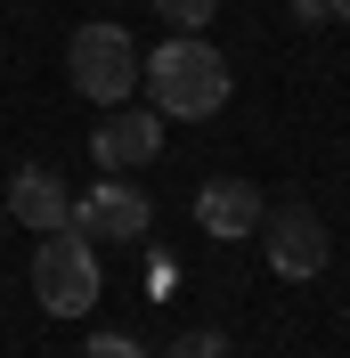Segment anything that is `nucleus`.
Segmentation results:
<instances>
[{"label":"nucleus","instance_id":"10","mask_svg":"<svg viewBox=\"0 0 350 358\" xmlns=\"http://www.w3.org/2000/svg\"><path fill=\"white\" fill-rule=\"evenodd\" d=\"M172 358H237V350H228V334H179Z\"/></svg>","mask_w":350,"mask_h":358},{"label":"nucleus","instance_id":"1","mask_svg":"<svg viewBox=\"0 0 350 358\" xmlns=\"http://www.w3.org/2000/svg\"><path fill=\"white\" fill-rule=\"evenodd\" d=\"M139 82L155 90V114H172V122H204V114L228 106V57H220L204 33H172V41H155V57H147Z\"/></svg>","mask_w":350,"mask_h":358},{"label":"nucleus","instance_id":"12","mask_svg":"<svg viewBox=\"0 0 350 358\" xmlns=\"http://www.w3.org/2000/svg\"><path fill=\"white\" fill-rule=\"evenodd\" d=\"M293 24H334V0H293Z\"/></svg>","mask_w":350,"mask_h":358},{"label":"nucleus","instance_id":"2","mask_svg":"<svg viewBox=\"0 0 350 358\" xmlns=\"http://www.w3.org/2000/svg\"><path fill=\"white\" fill-rule=\"evenodd\" d=\"M106 293V277H98V245H90L82 228H49L41 252H33V301H41L49 317H90V301Z\"/></svg>","mask_w":350,"mask_h":358},{"label":"nucleus","instance_id":"8","mask_svg":"<svg viewBox=\"0 0 350 358\" xmlns=\"http://www.w3.org/2000/svg\"><path fill=\"white\" fill-rule=\"evenodd\" d=\"M261 187L253 179H204L196 187V220H204V236H253L261 228Z\"/></svg>","mask_w":350,"mask_h":358},{"label":"nucleus","instance_id":"7","mask_svg":"<svg viewBox=\"0 0 350 358\" xmlns=\"http://www.w3.org/2000/svg\"><path fill=\"white\" fill-rule=\"evenodd\" d=\"M0 203H8V220H24V228H66L74 220V196H66V179L49 171V163H24L8 187H0Z\"/></svg>","mask_w":350,"mask_h":358},{"label":"nucleus","instance_id":"5","mask_svg":"<svg viewBox=\"0 0 350 358\" xmlns=\"http://www.w3.org/2000/svg\"><path fill=\"white\" fill-rule=\"evenodd\" d=\"M147 212L155 203L139 196L131 179H98L90 196H74V228H82L90 245H139L147 236Z\"/></svg>","mask_w":350,"mask_h":358},{"label":"nucleus","instance_id":"11","mask_svg":"<svg viewBox=\"0 0 350 358\" xmlns=\"http://www.w3.org/2000/svg\"><path fill=\"white\" fill-rule=\"evenodd\" d=\"M82 358H147V350H139L131 334H90V342H82Z\"/></svg>","mask_w":350,"mask_h":358},{"label":"nucleus","instance_id":"3","mask_svg":"<svg viewBox=\"0 0 350 358\" xmlns=\"http://www.w3.org/2000/svg\"><path fill=\"white\" fill-rule=\"evenodd\" d=\"M66 73H74V90L90 106H122L139 90V73H147V57H139V41L122 24H82L74 49H66Z\"/></svg>","mask_w":350,"mask_h":358},{"label":"nucleus","instance_id":"14","mask_svg":"<svg viewBox=\"0 0 350 358\" xmlns=\"http://www.w3.org/2000/svg\"><path fill=\"white\" fill-rule=\"evenodd\" d=\"M0 228H8V203H0Z\"/></svg>","mask_w":350,"mask_h":358},{"label":"nucleus","instance_id":"6","mask_svg":"<svg viewBox=\"0 0 350 358\" xmlns=\"http://www.w3.org/2000/svg\"><path fill=\"white\" fill-rule=\"evenodd\" d=\"M90 155L106 163V171L155 163V155H163V114H155V106H114L106 122H98V138H90Z\"/></svg>","mask_w":350,"mask_h":358},{"label":"nucleus","instance_id":"4","mask_svg":"<svg viewBox=\"0 0 350 358\" xmlns=\"http://www.w3.org/2000/svg\"><path fill=\"white\" fill-rule=\"evenodd\" d=\"M261 252H269V277H285V285H302V277H318L326 268V252H334V236H326V220L309 212V203H277V212H261Z\"/></svg>","mask_w":350,"mask_h":358},{"label":"nucleus","instance_id":"13","mask_svg":"<svg viewBox=\"0 0 350 358\" xmlns=\"http://www.w3.org/2000/svg\"><path fill=\"white\" fill-rule=\"evenodd\" d=\"M334 17H342V24H350V0H334Z\"/></svg>","mask_w":350,"mask_h":358},{"label":"nucleus","instance_id":"9","mask_svg":"<svg viewBox=\"0 0 350 358\" xmlns=\"http://www.w3.org/2000/svg\"><path fill=\"white\" fill-rule=\"evenodd\" d=\"M212 8H220V0H155V17L172 24V33H204V24H212Z\"/></svg>","mask_w":350,"mask_h":358}]
</instances>
